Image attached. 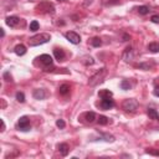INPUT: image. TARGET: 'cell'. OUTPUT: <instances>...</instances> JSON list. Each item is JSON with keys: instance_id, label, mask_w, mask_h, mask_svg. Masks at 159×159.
Wrapping results in <instances>:
<instances>
[{"instance_id": "3957f363", "label": "cell", "mask_w": 159, "mask_h": 159, "mask_svg": "<svg viewBox=\"0 0 159 159\" xmlns=\"http://www.w3.org/2000/svg\"><path fill=\"white\" fill-rule=\"evenodd\" d=\"M122 108L126 111V112L134 113L138 109V102H137V100L128 98V100H126V101L122 103Z\"/></svg>"}, {"instance_id": "6da1fadb", "label": "cell", "mask_w": 159, "mask_h": 159, "mask_svg": "<svg viewBox=\"0 0 159 159\" xmlns=\"http://www.w3.org/2000/svg\"><path fill=\"white\" fill-rule=\"evenodd\" d=\"M50 39H51L50 34L42 32V34H37V35L30 37L29 40H27V44H29V46L34 47V46H39V45H44L46 42H49Z\"/></svg>"}, {"instance_id": "836d02e7", "label": "cell", "mask_w": 159, "mask_h": 159, "mask_svg": "<svg viewBox=\"0 0 159 159\" xmlns=\"http://www.w3.org/2000/svg\"><path fill=\"white\" fill-rule=\"evenodd\" d=\"M153 93H154V96H157V97H159V86H157V87L154 88Z\"/></svg>"}, {"instance_id": "e575fe53", "label": "cell", "mask_w": 159, "mask_h": 159, "mask_svg": "<svg viewBox=\"0 0 159 159\" xmlns=\"http://www.w3.org/2000/svg\"><path fill=\"white\" fill-rule=\"evenodd\" d=\"M92 1H93V0H86V1H85V4H84V5H85L86 8H87L88 5H91V4H92Z\"/></svg>"}, {"instance_id": "8fae6325", "label": "cell", "mask_w": 159, "mask_h": 159, "mask_svg": "<svg viewBox=\"0 0 159 159\" xmlns=\"http://www.w3.org/2000/svg\"><path fill=\"white\" fill-rule=\"evenodd\" d=\"M123 60L126 62H129V61L133 60V49L130 46H128L127 49L124 50V52H123Z\"/></svg>"}, {"instance_id": "7402d4cb", "label": "cell", "mask_w": 159, "mask_h": 159, "mask_svg": "<svg viewBox=\"0 0 159 159\" xmlns=\"http://www.w3.org/2000/svg\"><path fill=\"white\" fill-rule=\"evenodd\" d=\"M102 138H103V141H106V142H114V137L113 136H111V134H107V133H102L101 134Z\"/></svg>"}, {"instance_id": "d590c367", "label": "cell", "mask_w": 159, "mask_h": 159, "mask_svg": "<svg viewBox=\"0 0 159 159\" xmlns=\"http://www.w3.org/2000/svg\"><path fill=\"white\" fill-rule=\"evenodd\" d=\"M0 122H1V132H4V130H5V123H4V121H3V119L0 121Z\"/></svg>"}, {"instance_id": "277c9868", "label": "cell", "mask_w": 159, "mask_h": 159, "mask_svg": "<svg viewBox=\"0 0 159 159\" xmlns=\"http://www.w3.org/2000/svg\"><path fill=\"white\" fill-rule=\"evenodd\" d=\"M18 129H19V130H23V132H27V130L31 129L29 117H26V116L20 117V119H19V122H18Z\"/></svg>"}, {"instance_id": "44dd1931", "label": "cell", "mask_w": 159, "mask_h": 159, "mask_svg": "<svg viewBox=\"0 0 159 159\" xmlns=\"http://www.w3.org/2000/svg\"><path fill=\"white\" fill-rule=\"evenodd\" d=\"M91 45H92L93 47H100V46L102 45V41H101L100 37H93V39L91 40Z\"/></svg>"}, {"instance_id": "7a4b0ae2", "label": "cell", "mask_w": 159, "mask_h": 159, "mask_svg": "<svg viewBox=\"0 0 159 159\" xmlns=\"http://www.w3.org/2000/svg\"><path fill=\"white\" fill-rule=\"evenodd\" d=\"M106 76H107V68H106V67H103V68H101V70H98L93 76H91V77H89V80H88V85L91 86V87L97 86L98 84H101V82H102L103 80H105Z\"/></svg>"}, {"instance_id": "4316f807", "label": "cell", "mask_w": 159, "mask_h": 159, "mask_svg": "<svg viewBox=\"0 0 159 159\" xmlns=\"http://www.w3.org/2000/svg\"><path fill=\"white\" fill-rule=\"evenodd\" d=\"M16 100L20 102V103H24L25 102V96L23 92H18L16 93Z\"/></svg>"}, {"instance_id": "5bb4252c", "label": "cell", "mask_w": 159, "mask_h": 159, "mask_svg": "<svg viewBox=\"0 0 159 159\" xmlns=\"http://www.w3.org/2000/svg\"><path fill=\"white\" fill-rule=\"evenodd\" d=\"M15 53L18 55V56H23V55H25L26 53V47L23 45V44H20V45H18V46H15Z\"/></svg>"}, {"instance_id": "cb8c5ba5", "label": "cell", "mask_w": 159, "mask_h": 159, "mask_svg": "<svg viewBox=\"0 0 159 159\" xmlns=\"http://www.w3.org/2000/svg\"><path fill=\"white\" fill-rule=\"evenodd\" d=\"M39 27H40V25H39V23L36 21V20H34V21L30 23V30H31V31L39 30Z\"/></svg>"}, {"instance_id": "f546056e", "label": "cell", "mask_w": 159, "mask_h": 159, "mask_svg": "<svg viewBox=\"0 0 159 159\" xmlns=\"http://www.w3.org/2000/svg\"><path fill=\"white\" fill-rule=\"evenodd\" d=\"M4 80H5L6 82H11V81H12L11 76H10V72H5V73H4Z\"/></svg>"}, {"instance_id": "52a82bcc", "label": "cell", "mask_w": 159, "mask_h": 159, "mask_svg": "<svg viewBox=\"0 0 159 159\" xmlns=\"http://www.w3.org/2000/svg\"><path fill=\"white\" fill-rule=\"evenodd\" d=\"M36 60H39L40 61V64L42 65V66H45V68L46 67H49V66H51L52 65V57L50 56V55H47V53H44V55H41L40 57H37Z\"/></svg>"}, {"instance_id": "9c48e42d", "label": "cell", "mask_w": 159, "mask_h": 159, "mask_svg": "<svg viewBox=\"0 0 159 159\" xmlns=\"http://www.w3.org/2000/svg\"><path fill=\"white\" fill-rule=\"evenodd\" d=\"M100 106H101L102 109L108 111V109H111V108L114 107V102H113V100H111V98H102Z\"/></svg>"}, {"instance_id": "d6a6232c", "label": "cell", "mask_w": 159, "mask_h": 159, "mask_svg": "<svg viewBox=\"0 0 159 159\" xmlns=\"http://www.w3.org/2000/svg\"><path fill=\"white\" fill-rule=\"evenodd\" d=\"M116 4H119V0H108L107 5H116Z\"/></svg>"}, {"instance_id": "4dcf8cb0", "label": "cell", "mask_w": 159, "mask_h": 159, "mask_svg": "<svg viewBox=\"0 0 159 159\" xmlns=\"http://www.w3.org/2000/svg\"><path fill=\"white\" fill-rule=\"evenodd\" d=\"M147 153L150 155H159V150H154V149H147Z\"/></svg>"}, {"instance_id": "ffe728a7", "label": "cell", "mask_w": 159, "mask_h": 159, "mask_svg": "<svg viewBox=\"0 0 159 159\" xmlns=\"http://www.w3.org/2000/svg\"><path fill=\"white\" fill-rule=\"evenodd\" d=\"M138 10V12L141 14V15H147V14H149V8L148 6H146V5H142V6H139V8L137 9Z\"/></svg>"}, {"instance_id": "5b68a950", "label": "cell", "mask_w": 159, "mask_h": 159, "mask_svg": "<svg viewBox=\"0 0 159 159\" xmlns=\"http://www.w3.org/2000/svg\"><path fill=\"white\" fill-rule=\"evenodd\" d=\"M36 10L39 12H51L52 14L55 11V8H53V5L50 4L49 1H42L36 6Z\"/></svg>"}, {"instance_id": "ba28073f", "label": "cell", "mask_w": 159, "mask_h": 159, "mask_svg": "<svg viewBox=\"0 0 159 159\" xmlns=\"http://www.w3.org/2000/svg\"><path fill=\"white\" fill-rule=\"evenodd\" d=\"M32 96L35 100H45L47 97V91L45 88H36V89H34Z\"/></svg>"}, {"instance_id": "4fadbf2b", "label": "cell", "mask_w": 159, "mask_h": 159, "mask_svg": "<svg viewBox=\"0 0 159 159\" xmlns=\"http://www.w3.org/2000/svg\"><path fill=\"white\" fill-rule=\"evenodd\" d=\"M59 150H60V153L64 155V157H66L67 154H68V152H70V148H68V146L66 143H61V144H59Z\"/></svg>"}, {"instance_id": "f1b7e54d", "label": "cell", "mask_w": 159, "mask_h": 159, "mask_svg": "<svg viewBox=\"0 0 159 159\" xmlns=\"http://www.w3.org/2000/svg\"><path fill=\"white\" fill-rule=\"evenodd\" d=\"M84 64L87 65V66H88V65H93L95 61H93V59H92L91 56H89V57H85V59H84Z\"/></svg>"}, {"instance_id": "83f0119b", "label": "cell", "mask_w": 159, "mask_h": 159, "mask_svg": "<svg viewBox=\"0 0 159 159\" xmlns=\"http://www.w3.org/2000/svg\"><path fill=\"white\" fill-rule=\"evenodd\" d=\"M56 126H57L60 129H64V128L66 127V123H65L64 119H57V121H56Z\"/></svg>"}, {"instance_id": "8d00e7d4", "label": "cell", "mask_w": 159, "mask_h": 159, "mask_svg": "<svg viewBox=\"0 0 159 159\" xmlns=\"http://www.w3.org/2000/svg\"><path fill=\"white\" fill-rule=\"evenodd\" d=\"M0 32H1V37L5 36V32H4V29H0Z\"/></svg>"}, {"instance_id": "e0dca14e", "label": "cell", "mask_w": 159, "mask_h": 159, "mask_svg": "<svg viewBox=\"0 0 159 159\" xmlns=\"http://www.w3.org/2000/svg\"><path fill=\"white\" fill-rule=\"evenodd\" d=\"M148 50H149L150 52H153V53L159 52V44H158V42H150V44L148 45Z\"/></svg>"}, {"instance_id": "30bf717a", "label": "cell", "mask_w": 159, "mask_h": 159, "mask_svg": "<svg viewBox=\"0 0 159 159\" xmlns=\"http://www.w3.org/2000/svg\"><path fill=\"white\" fill-rule=\"evenodd\" d=\"M5 23L10 27H16L19 25V23H20V19L18 16H9V18H6Z\"/></svg>"}, {"instance_id": "d6986e66", "label": "cell", "mask_w": 159, "mask_h": 159, "mask_svg": "<svg viewBox=\"0 0 159 159\" xmlns=\"http://www.w3.org/2000/svg\"><path fill=\"white\" fill-rule=\"evenodd\" d=\"M59 91H60V95H62V96H65V95H67L68 92H70V86L68 85H61L60 86V88H59Z\"/></svg>"}, {"instance_id": "7c38bea8", "label": "cell", "mask_w": 159, "mask_h": 159, "mask_svg": "<svg viewBox=\"0 0 159 159\" xmlns=\"http://www.w3.org/2000/svg\"><path fill=\"white\" fill-rule=\"evenodd\" d=\"M53 56L57 61H64L65 60V52L61 49H55L53 50Z\"/></svg>"}, {"instance_id": "2e32d148", "label": "cell", "mask_w": 159, "mask_h": 159, "mask_svg": "<svg viewBox=\"0 0 159 159\" xmlns=\"http://www.w3.org/2000/svg\"><path fill=\"white\" fill-rule=\"evenodd\" d=\"M112 92L109 91V89H101V91L98 92V96L101 98H111L112 97Z\"/></svg>"}, {"instance_id": "ac0fdd59", "label": "cell", "mask_w": 159, "mask_h": 159, "mask_svg": "<svg viewBox=\"0 0 159 159\" xmlns=\"http://www.w3.org/2000/svg\"><path fill=\"white\" fill-rule=\"evenodd\" d=\"M85 118H86V122L92 123L96 119V113L95 112H87V113H85Z\"/></svg>"}, {"instance_id": "ab89813d", "label": "cell", "mask_w": 159, "mask_h": 159, "mask_svg": "<svg viewBox=\"0 0 159 159\" xmlns=\"http://www.w3.org/2000/svg\"><path fill=\"white\" fill-rule=\"evenodd\" d=\"M158 121H159V118H158Z\"/></svg>"}, {"instance_id": "484cf974", "label": "cell", "mask_w": 159, "mask_h": 159, "mask_svg": "<svg viewBox=\"0 0 159 159\" xmlns=\"http://www.w3.org/2000/svg\"><path fill=\"white\" fill-rule=\"evenodd\" d=\"M109 122V119L107 118V117H105V116H100V118H98V123L100 124H102V126H106V124Z\"/></svg>"}, {"instance_id": "1f68e13d", "label": "cell", "mask_w": 159, "mask_h": 159, "mask_svg": "<svg viewBox=\"0 0 159 159\" xmlns=\"http://www.w3.org/2000/svg\"><path fill=\"white\" fill-rule=\"evenodd\" d=\"M152 20V23H154V24H159V15H153L150 18Z\"/></svg>"}, {"instance_id": "f35d334b", "label": "cell", "mask_w": 159, "mask_h": 159, "mask_svg": "<svg viewBox=\"0 0 159 159\" xmlns=\"http://www.w3.org/2000/svg\"><path fill=\"white\" fill-rule=\"evenodd\" d=\"M59 1H65V0H59Z\"/></svg>"}, {"instance_id": "74e56055", "label": "cell", "mask_w": 159, "mask_h": 159, "mask_svg": "<svg viewBox=\"0 0 159 159\" xmlns=\"http://www.w3.org/2000/svg\"><path fill=\"white\" fill-rule=\"evenodd\" d=\"M123 39H124L123 41H128V39H129V36H128V35H124V36H123Z\"/></svg>"}, {"instance_id": "9a60e30c", "label": "cell", "mask_w": 159, "mask_h": 159, "mask_svg": "<svg viewBox=\"0 0 159 159\" xmlns=\"http://www.w3.org/2000/svg\"><path fill=\"white\" fill-rule=\"evenodd\" d=\"M147 114L149 116V118H150V119H155V121H158V118H159L158 112H157L155 109H153V108H148Z\"/></svg>"}, {"instance_id": "603a6c76", "label": "cell", "mask_w": 159, "mask_h": 159, "mask_svg": "<svg viewBox=\"0 0 159 159\" xmlns=\"http://www.w3.org/2000/svg\"><path fill=\"white\" fill-rule=\"evenodd\" d=\"M121 88L124 89V91H127V89H130V84L127 81V80H123L121 82Z\"/></svg>"}, {"instance_id": "d4e9b609", "label": "cell", "mask_w": 159, "mask_h": 159, "mask_svg": "<svg viewBox=\"0 0 159 159\" xmlns=\"http://www.w3.org/2000/svg\"><path fill=\"white\" fill-rule=\"evenodd\" d=\"M154 64H139V65H137V67H139L142 68V70H149L150 67H153Z\"/></svg>"}, {"instance_id": "8992f818", "label": "cell", "mask_w": 159, "mask_h": 159, "mask_svg": "<svg viewBox=\"0 0 159 159\" xmlns=\"http://www.w3.org/2000/svg\"><path fill=\"white\" fill-rule=\"evenodd\" d=\"M65 37L70 41L71 44H75V45H77L81 42V37L77 32H75V31H68L65 34Z\"/></svg>"}]
</instances>
